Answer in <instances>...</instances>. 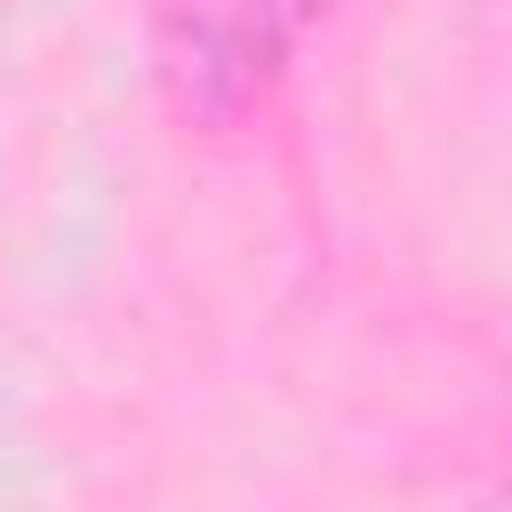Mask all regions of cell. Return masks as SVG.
Listing matches in <instances>:
<instances>
[{
  "instance_id": "cell-1",
  "label": "cell",
  "mask_w": 512,
  "mask_h": 512,
  "mask_svg": "<svg viewBox=\"0 0 512 512\" xmlns=\"http://www.w3.org/2000/svg\"><path fill=\"white\" fill-rule=\"evenodd\" d=\"M328 0H152V72L184 120H248Z\"/></svg>"
}]
</instances>
